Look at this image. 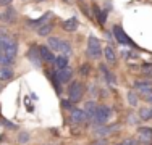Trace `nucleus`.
<instances>
[{
    "instance_id": "obj_12",
    "label": "nucleus",
    "mask_w": 152,
    "mask_h": 145,
    "mask_svg": "<svg viewBox=\"0 0 152 145\" xmlns=\"http://www.w3.org/2000/svg\"><path fill=\"white\" fill-rule=\"evenodd\" d=\"M61 28H63V31H66V32H73V31H76V29L79 28L78 18L73 16V18H70V20L63 21V23H61Z\"/></svg>"
},
{
    "instance_id": "obj_10",
    "label": "nucleus",
    "mask_w": 152,
    "mask_h": 145,
    "mask_svg": "<svg viewBox=\"0 0 152 145\" xmlns=\"http://www.w3.org/2000/svg\"><path fill=\"white\" fill-rule=\"evenodd\" d=\"M92 12H94V14H96V18H97V23H99L100 26H104V24H105V21H107L108 10L100 8L99 5H92Z\"/></svg>"
},
{
    "instance_id": "obj_25",
    "label": "nucleus",
    "mask_w": 152,
    "mask_h": 145,
    "mask_svg": "<svg viewBox=\"0 0 152 145\" xmlns=\"http://www.w3.org/2000/svg\"><path fill=\"white\" fill-rule=\"evenodd\" d=\"M18 142L20 144H28L29 142V134L28 132H20V136H18Z\"/></svg>"
},
{
    "instance_id": "obj_13",
    "label": "nucleus",
    "mask_w": 152,
    "mask_h": 145,
    "mask_svg": "<svg viewBox=\"0 0 152 145\" xmlns=\"http://www.w3.org/2000/svg\"><path fill=\"white\" fill-rule=\"evenodd\" d=\"M86 111L84 110H71V116H70V119H71V123H76V124H79V123H84L86 121Z\"/></svg>"
},
{
    "instance_id": "obj_11",
    "label": "nucleus",
    "mask_w": 152,
    "mask_h": 145,
    "mask_svg": "<svg viewBox=\"0 0 152 145\" xmlns=\"http://www.w3.org/2000/svg\"><path fill=\"white\" fill-rule=\"evenodd\" d=\"M49 20H50V13H44L41 18H37V20H28L26 24L29 28H36V29H37V28H41L42 24H45Z\"/></svg>"
},
{
    "instance_id": "obj_1",
    "label": "nucleus",
    "mask_w": 152,
    "mask_h": 145,
    "mask_svg": "<svg viewBox=\"0 0 152 145\" xmlns=\"http://www.w3.org/2000/svg\"><path fill=\"white\" fill-rule=\"evenodd\" d=\"M88 55L94 60L102 57V44L96 36H89L88 39Z\"/></svg>"
},
{
    "instance_id": "obj_8",
    "label": "nucleus",
    "mask_w": 152,
    "mask_h": 145,
    "mask_svg": "<svg viewBox=\"0 0 152 145\" xmlns=\"http://www.w3.org/2000/svg\"><path fill=\"white\" fill-rule=\"evenodd\" d=\"M39 52H41L42 61H45V63H53V61H55L53 50H50L49 45H39Z\"/></svg>"
},
{
    "instance_id": "obj_4",
    "label": "nucleus",
    "mask_w": 152,
    "mask_h": 145,
    "mask_svg": "<svg viewBox=\"0 0 152 145\" xmlns=\"http://www.w3.org/2000/svg\"><path fill=\"white\" fill-rule=\"evenodd\" d=\"M112 116H113V110H112L110 107H107V105H102V107L97 108V113H96V116H94V121L100 126V124H105Z\"/></svg>"
},
{
    "instance_id": "obj_23",
    "label": "nucleus",
    "mask_w": 152,
    "mask_h": 145,
    "mask_svg": "<svg viewBox=\"0 0 152 145\" xmlns=\"http://www.w3.org/2000/svg\"><path fill=\"white\" fill-rule=\"evenodd\" d=\"M58 52H61V55H70V53H71V45L66 41H60Z\"/></svg>"
},
{
    "instance_id": "obj_7",
    "label": "nucleus",
    "mask_w": 152,
    "mask_h": 145,
    "mask_svg": "<svg viewBox=\"0 0 152 145\" xmlns=\"http://www.w3.org/2000/svg\"><path fill=\"white\" fill-rule=\"evenodd\" d=\"M18 18V13L15 8H12V7H8V8L5 10V12L0 13V23H5V24H13L16 21Z\"/></svg>"
},
{
    "instance_id": "obj_14",
    "label": "nucleus",
    "mask_w": 152,
    "mask_h": 145,
    "mask_svg": "<svg viewBox=\"0 0 152 145\" xmlns=\"http://www.w3.org/2000/svg\"><path fill=\"white\" fill-rule=\"evenodd\" d=\"M97 108H99V105H97L96 102H92V100L86 102V107H84L86 116H88L89 119H94V116H96V113H97Z\"/></svg>"
},
{
    "instance_id": "obj_17",
    "label": "nucleus",
    "mask_w": 152,
    "mask_h": 145,
    "mask_svg": "<svg viewBox=\"0 0 152 145\" xmlns=\"http://www.w3.org/2000/svg\"><path fill=\"white\" fill-rule=\"evenodd\" d=\"M68 63H70L68 55H60V57L55 58V61H53V66H55L57 70H63V68H68Z\"/></svg>"
},
{
    "instance_id": "obj_3",
    "label": "nucleus",
    "mask_w": 152,
    "mask_h": 145,
    "mask_svg": "<svg viewBox=\"0 0 152 145\" xmlns=\"http://www.w3.org/2000/svg\"><path fill=\"white\" fill-rule=\"evenodd\" d=\"M112 31H113L115 41H118L120 44H123V45H129V47H133V49H137V45H136V44L131 41V39L128 37V36H126V32L123 31V28H121V26L115 24V26L112 28Z\"/></svg>"
},
{
    "instance_id": "obj_21",
    "label": "nucleus",
    "mask_w": 152,
    "mask_h": 145,
    "mask_svg": "<svg viewBox=\"0 0 152 145\" xmlns=\"http://www.w3.org/2000/svg\"><path fill=\"white\" fill-rule=\"evenodd\" d=\"M137 116H139V119H142V121H151V119H152V107L141 108L139 113H137Z\"/></svg>"
},
{
    "instance_id": "obj_2",
    "label": "nucleus",
    "mask_w": 152,
    "mask_h": 145,
    "mask_svg": "<svg viewBox=\"0 0 152 145\" xmlns=\"http://www.w3.org/2000/svg\"><path fill=\"white\" fill-rule=\"evenodd\" d=\"M83 95H84V86L81 84L79 81H73L68 87V97H70V100L76 103V102H79L83 99Z\"/></svg>"
},
{
    "instance_id": "obj_24",
    "label": "nucleus",
    "mask_w": 152,
    "mask_h": 145,
    "mask_svg": "<svg viewBox=\"0 0 152 145\" xmlns=\"http://www.w3.org/2000/svg\"><path fill=\"white\" fill-rule=\"evenodd\" d=\"M126 100H128V103L131 105V107H136V105H137V95L134 92H131V90L126 94Z\"/></svg>"
},
{
    "instance_id": "obj_37",
    "label": "nucleus",
    "mask_w": 152,
    "mask_h": 145,
    "mask_svg": "<svg viewBox=\"0 0 152 145\" xmlns=\"http://www.w3.org/2000/svg\"><path fill=\"white\" fill-rule=\"evenodd\" d=\"M37 2H44V0H37Z\"/></svg>"
},
{
    "instance_id": "obj_27",
    "label": "nucleus",
    "mask_w": 152,
    "mask_h": 145,
    "mask_svg": "<svg viewBox=\"0 0 152 145\" xmlns=\"http://www.w3.org/2000/svg\"><path fill=\"white\" fill-rule=\"evenodd\" d=\"M89 72H91V66H89V65H83V66L79 68V74L81 76H89Z\"/></svg>"
},
{
    "instance_id": "obj_16",
    "label": "nucleus",
    "mask_w": 152,
    "mask_h": 145,
    "mask_svg": "<svg viewBox=\"0 0 152 145\" xmlns=\"http://www.w3.org/2000/svg\"><path fill=\"white\" fill-rule=\"evenodd\" d=\"M137 136L141 137L142 142H152V128H139L137 129Z\"/></svg>"
},
{
    "instance_id": "obj_34",
    "label": "nucleus",
    "mask_w": 152,
    "mask_h": 145,
    "mask_svg": "<svg viewBox=\"0 0 152 145\" xmlns=\"http://www.w3.org/2000/svg\"><path fill=\"white\" fill-rule=\"evenodd\" d=\"M3 55H5V49H3V45L0 44V60L3 58Z\"/></svg>"
},
{
    "instance_id": "obj_38",
    "label": "nucleus",
    "mask_w": 152,
    "mask_h": 145,
    "mask_svg": "<svg viewBox=\"0 0 152 145\" xmlns=\"http://www.w3.org/2000/svg\"><path fill=\"white\" fill-rule=\"evenodd\" d=\"M45 145H50V144H45Z\"/></svg>"
},
{
    "instance_id": "obj_26",
    "label": "nucleus",
    "mask_w": 152,
    "mask_h": 145,
    "mask_svg": "<svg viewBox=\"0 0 152 145\" xmlns=\"http://www.w3.org/2000/svg\"><path fill=\"white\" fill-rule=\"evenodd\" d=\"M147 86H152V81H134V87H136V89L147 87Z\"/></svg>"
},
{
    "instance_id": "obj_18",
    "label": "nucleus",
    "mask_w": 152,
    "mask_h": 145,
    "mask_svg": "<svg viewBox=\"0 0 152 145\" xmlns=\"http://www.w3.org/2000/svg\"><path fill=\"white\" fill-rule=\"evenodd\" d=\"M13 70L10 66H2L0 68V79L2 81H10V79H13Z\"/></svg>"
},
{
    "instance_id": "obj_5",
    "label": "nucleus",
    "mask_w": 152,
    "mask_h": 145,
    "mask_svg": "<svg viewBox=\"0 0 152 145\" xmlns=\"http://www.w3.org/2000/svg\"><path fill=\"white\" fill-rule=\"evenodd\" d=\"M26 57L32 63V66H36V68H41L42 63H44V61H42V57H41V52H39V47H36V45H32L31 49L28 50Z\"/></svg>"
},
{
    "instance_id": "obj_28",
    "label": "nucleus",
    "mask_w": 152,
    "mask_h": 145,
    "mask_svg": "<svg viewBox=\"0 0 152 145\" xmlns=\"http://www.w3.org/2000/svg\"><path fill=\"white\" fill-rule=\"evenodd\" d=\"M61 108H65V110H73V102L71 100H61Z\"/></svg>"
},
{
    "instance_id": "obj_35",
    "label": "nucleus",
    "mask_w": 152,
    "mask_h": 145,
    "mask_svg": "<svg viewBox=\"0 0 152 145\" xmlns=\"http://www.w3.org/2000/svg\"><path fill=\"white\" fill-rule=\"evenodd\" d=\"M146 102H147V103H152V94H151V95H147V99H146Z\"/></svg>"
},
{
    "instance_id": "obj_32",
    "label": "nucleus",
    "mask_w": 152,
    "mask_h": 145,
    "mask_svg": "<svg viewBox=\"0 0 152 145\" xmlns=\"http://www.w3.org/2000/svg\"><path fill=\"white\" fill-rule=\"evenodd\" d=\"M123 144H125V145H137V142L134 139H125V140H123Z\"/></svg>"
},
{
    "instance_id": "obj_6",
    "label": "nucleus",
    "mask_w": 152,
    "mask_h": 145,
    "mask_svg": "<svg viewBox=\"0 0 152 145\" xmlns=\"http://www.w3.org/2000/svg\"><path fill=\"white\" fill-rule=\"evenodd\" d=\"M115 130H118V124H110V126H97L96 130H94V134H96V137H99V139H102V137H107L110 136V134H113Z\"/></svg>"
},
{
    "instance_id": "obj_9",
    "label": "nucleus",
    "mask_w": 152,
    "mask_h": 145,
    "mask_svg": "<svg viewBox=\"0 0 152 145\" xmlns=\"http://www.w3.org/2000/svg\"><path fill=\"white\" fill-rule=\"evenodd\" d=\"M55 76L61 84H66V82H70L71 78H73V71H71L70 68H63V70H57Z\"/></svg>"
},
{
    "instance_id": "obj_22",
    "label": "nucleus",
    "mask_w": 152,
    "mask_h": 145,
    "mask_svg": "<svg viewBox=\"0 0 152 145\" xmlns=\"http://www.w3.org/2000/svg\"><path fill=\"white\" fill-rule=\"evenodd\" d=\"M47 45L50 47V50H53V52H58L60 39H57V37H49V39H47Z\"/></svg>"
},
{
    "instance_id": "obj_33",
    "label": "nucleus",
    "mask_w": 152,
    "mask_h": 145,
    "mask_svg": "<svg viewBox=\"0 0 152 145\" xmlns=\"http://www.w3.org/2000/svg\"><path fill=\"white\" fill-rule=\"evenodd\" d=\"M13 0H0V7H8Z\"/></svg>"
},
{
    "instance_id": "obj_15",
    "label": "nucleus",
    "mask_w": 152,
    "mask_h": 145,
    "mask_svg": "<svg viewBox=\"0 0 152 145\" xmlns=\"http://www.w3.org/2000/svg\"><path fill=\"white\" fill-rule=\"evenodd\" d=\"M99 68H100V71L104 72V78H105V81H107L108 86H115V84H117V78H115V74H113L112 71L107 70L105 65H100Z\"/></svg>"
},
{
    "instance_id": "obj_31",
    "label": "nucleus",
    "mask_w": 152,
    "mask_h": 145,
    "mask_svg": "<svg viewBox=\"0 0 152 145\" xmlns=\"http://www.w3.org/2000/svg\"><path fill=\"white\" fill-rule=\"evenodd\" d=\"M91 145H107V139H105V137H102V139H99V140H96V142H92Z\"/></svg>"
},
{
    "instance_id": "obj_30",
    "label": "nucleus",
    "mask_w": 152,
    "mask_h": 145,
    "mask_svg": "<svg viewBox=\"0 0 152 145\" xmlns=\"http://www.w3.org/2000/svg\"><path fill=\"white\" fill-rule=\"evenodd\" d=\"M2 124L5 126L7 129H16V124L15 123H10L8 119H2Z\"/></svg>"
},
{
    "instance_id": "obj_29",
    "label": "nucleus",
    "mask_w": 152,
    "mask_h": 145,
    "mask_svg": "<svg viewBox=\"0 0 152 145\" xmlns=\"http://www.w3.org/2000/svg\"><path fill=\"white\" fill-rule=\"evenodd\" d=\"M142 95H151L152 94V86H147V87H141V89H137Z\"/></svg>"
},
{
    "instance_id": "obj_19",
    "label": "nucleus",
    "mask_w": 152,
    "mask_h": 145,
    "mask_svg": "<svg viewBox=\"0 0 152 145\" xmlns=\"http://www.w3.org/2000/svg\"><path fill=\"white\" fill-rule=\"evenodd\" d=\"M52 29H53L52 23H45V24H42L41 28H37V36H41V37H47V36H50Z\"/></svg>"
},
{
    "instance_id": "obj_20",
    "label": "nucleus",
    "mask_w": 152,
    "mask_h": 145,
    "mask_svg": "<svg viewBox=\"0 0 152 145\" xmlns=\"http://www.w3.org/2000/svg\"><path fill=\"white\" fill-rule=\"evenodd\" d=\"M104 53H105V58H107V61H108L110 65L117 63V55H115V50H113V47L107 45L105 49H104Z\"/></svg>"
},
{
    "instance_id": "obj_36",
    "label": "nucleus",
    "mask_w": 152,
    "mask_h": 145,
    "mask_svg": "<svg viewBox=\"0 0 152 145\" xmlns=\"http://www.w3.org/2000/svg\"><path fill=\"white\" fill-rule=\"evenodd\" d=\"M117 145H125V144H123V142H120V144H117Z\"/></svg>"
}]
</instances>
